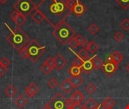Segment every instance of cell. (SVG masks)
I'll return each mask as SVG.
<instances>
[{"label":"cell","mask_w":129,"mask_h":109,"mask_svg":"<svg viewBox=\"0 0 129 109\" xmlns=\"http://www.w3.org/2000/svg\"><path fill=\"white\" fill-rule=\"evenodd\" d=\"M36 8L53 27L65 21L71 13L67 5V0H42Z\"/></svg>","instance_id":"obj_1"},{"label":"cell","mask_w":129,"mask_h":109,"mask_svg":"<svg viewBox=\"0 0 129 109\" xmlns=\"http://www.w3.org/2000/svg\"><path fill=\"white\" fill-rule=\"evenodd\" d=\"M52 34L62 44L66 45L69 43L70 40L75 36V30L66 22L63 21L54 27Z\"/></svg>","instance_id":"obj_2"},{"label":"cell","mask_w":129,"mask_h":109,"mask_svg":"<svg viewBox=\"0 0 129 109\" xmlns=\"http://www.w3.org/2000/svg\"><path fill=\"white\" fill-rule=\"evenodd\" d=\"M6 40L16 50L19 51L29 42V38L20 27H17L6 37Z\"/></svg>","instance_id":"obj_3"},{"label":"cell","mask_w":129,"mask_h":109,"mask_svg":"<svg viewBox=\"0 0 129 109\" xmlns=\"http://www.w3.org/2000/svg\"><path fill=\"white\" fill-rule=\"evenodd\" d=\"M27 48L29 51V58L32 62L37 61L45 51V47L42 46L36 39L29 41L27 44Z\"/></svg>","instance_id":"obj_4"},{"label":"cell","mask_w":129,"mask_h":109,"mask_svg":"<svg viewBox=\"0 0 129 109\" xmlns=\"http://www.w3.org/2000/svg\"><path fill=\"white\" fill-rule=\"evenodd\" d=\"M14 8L19 14L26 17L36 9L37 5L32 0H17L14 5Z\"/></svg>","instance_id":"obj_5"},{"label":"cell","mask_w":129,"mask_h":109,"mask_svg":"<svg viewBox=\"0 0 129 109\" xmlns=\"http://www.w3.org/2000/svg\"><path fill=\"white\" fill-rule=\"evenodd\" d=\"M51 109H67L70 105H72L70 100H67L60 93H57L47 103Z\"/></svg>","instance_id":"obj_6"},{"label":"cell","mask_w":129,"mask_h":109,"mask_svg":"<svg viewBox=\"0 0 129 109\" xmlns=\"http://www.w3.org/2000/svg\"><path fill=\"white\" fill-rule=\"evenodd\" d=\"M119 66L118 64H115V63H107V62H105L102 65V68H101V70L104 71V73L107 75V76H111L113 75L115 71L118 69Z\"/></svg>","instance_id":"obj_7"},{"label":"cell","mask_w":129,"mask_h":109,"mask_svg":"<svg viewBox=\"0 0 129 109\" xmlns=\"http://www.w3.org/2000/svg\"><path fill=\"white\" fill-rule=\"evenodd\" d=\"M85 11H86V7L82 2H80L79 0L76 1V3H75L74 6L71 9V12H73L74 14H76L78 17L84 14Z\"/></svg>","instance_id":"obj_8"},{"label":"cell","mask_w":129,"mask_h":109,"mask_svg":"<svg viewBox=\"0 0 129 109\" xmlns=\"http://www.w3.org/2000/svg\"><path fill=\"white\" fill-rule=\"evenodd\" d=\"M39 89L37 86V85L35 83L31 82L26 88L24 93L28 98H33L34 96L36 95V93L39 92Z\"/></svg>","instance_id":"obj_9"},{"label":"cell","mask_w":129,"mask_h":109,"mask_svg":"<svg viewBox=\"0 0 129 109\" xmlns=\"http://www.w3.org/2000/svg\"><path fill=\"white\" fill-rule=\"evenodd\" d=\"M54 68H56L58 71L62 70L67 64V61L60 55V54H57L54 58Z\"/></svg>","instance_id":"obj_10"},{"label":"cell","mask_w":129,"mask_h":109,"mask_svg":"<svg viewBox=\"0 0 129 109\" xmlns=\"http://www.w3.org/2000/svg\"><path fill=\"white\" fill-rule=\"evenodd\" d=\"M84 95L80 92V91H76L72 96L70 97V101L71 102V103H79L81 104L83 101H84Z\"/></svg>","instance_id":"obj_11"},{"label":"cell","mask_w":129,"mask_h":109,"mask_svg":"<svg viewBox=\"0 0 129 109\" xmlns=\"http://www.w3.org/2000/svg\"><path fill=\"white\" fill-rule=\"evenodd\" d=\"M82 71L86 74H89L91 73V71L94 69V66H93V62H92V58H88L87 60H85L84 64L82 65Z\"/></svg>","instance_id":"obj_12"},{"label":"cell","mask_w":129,"mask_h":109,"mask_svg":"<svg viewBox=\"0 0 129 109\" xmlns=\"http://www.w3.org/2000/svg\"><path fill=\"white\" fill-rule=\"evenodd\" d=\"M60 88L66 93H70L72 91V90L74 89V87H73L71 81L70 80V79H66L63 82H62V83L60 84Z\"/></svg>","instance_id":"obj_13"},{"label":"cell","mask_w":129,"mask_h":109,"mask_svg":"<svg viewBox=\"0 0 129 109\" xmlns=\"http://www.w3.org/2000/svg\"><path fill=\"white\" fill-rule=\"evenodd\" d=\"M27 99L24 97L23 95H19L14 100V103L17 107L20 108H23L27 103Z\"/></svg>","instance_id":"obj_14"},{"label":"cell","mask_w":129,"mask_h":109,"mask_svg":"<svg viewBox=\"0 0 129 109\" xmlns=\"http://www.w3.org/2000/svg\"><path fill=\"white\" fill-rule=\"evenodd\" d=\"M83 108L85 109H99L100 105L91 98L87 100L85 103L83 105Z\"/></svg>","instance_id":"obj_15"},{"label":"cell","mask_w":129,"mask_h":109,"mask_svg":"<svg viewBox=\"0 0 129 109\" xmlns=\"http://www.w3.org/2000/svg\"><path fill=\"white\" fill-rule=\"evenodd\" d=\"M69 79L71 81L74 88H78L79 86H80L84 83V79L81 76H76V77L72 76Z\"/></svg>","instance_id":"obj_16"},{"label":"cell","mask_w":129,"mask_h":109,"mask_svg":"<svg viewBox=\"0 0 129 109\" xmlns=\"http://www.w3.org/2000/svg\"><path fill=\"white\" fill-rule=\"evenodd\" d=\"M32 19H33L36 24H40V23L45 19V17H44L43 14H42V12H40V11L38 10V9L36 8V9L35 10L34 13L33 14V15H32Z\"/></svg>","instance_id":"obj_17"},{"label":"cell","mask_w":129,"mask_h":109,"mask_svg":"<svg viewBox=\"0 0 129 109\" xmlns=\"http://www.w3.org/2000/svg\"><path fill=\"white\" fill-rule=\"evenodd\" d=\"M115 105L116 102L111 97H107L102 103V106L104 109H112Z\"/></svg>","instance_id":"obj_18"},{"label":"cell","mask_w":129,"mask_h":109,"mask_svg":"<svg viewBox=\"0 0 129 109\" xmlns=\"http://www.w3.org/2000/svg\"><path fill=\"white\" fill-rule=\"evenodd\" d=\"M17 93V89L13 85H9L7 88L5 90V94L8 96L9 98H12L14 96V95Z\"/></svg>","instance_id":"obj_19"},{"label":"cell","mask_w":129,"mask_h":109,"mask_svg":"<svg viewBox=\"0 0 129 109\" xmlns=\"http://www.w3.org/2000/svg\"><path fill=\"white\" fill-rule=\"evenodd\" d=\"M92 58V62H93V66H94V69L95 70H98V69H101L102 65H103V61L102 60L98 57L97 55H94V57L91 58Z\"/></svg>","instance_id":"obj_20"},{"label":"cell","mask_w":129,"mask_h":109,"mask_svg":"<svg viewBox=\"0 0 129 109\" xmlns=\"http://www.w3.org/2000/svg\"><path fill=\"white\" fill-rule=\"evenodd\" d=\"M111 55H112L113 58V62L118 65L123 60V55L119 51H114Z\"/></svg>","instance_id":"obj_21"},{"label":"cell","mask_w":129,"mask_h":109,"mask_svg":"<svg viewBox=\"0 0 129 109\" xmlns=\"http://www.w3.org/2000/svg\"><path fill=\"white\" fill-rule=\"evenodd\" d=\"M82 68H78V67H75V66H72L69 70L68 72L71 74V76L73 77H76V76H80L82 72Z\"/></svg>","instance_id":"obj_22"},{"label":"cell","mask_w":129,"mask_h":109,"mask_svg":"<svg viewBox=\"0 0 129 109\" xmlns=\"http://www.w3.org/2000/svg\"><path fill=\"white\" fill-rule=\"evenodd\" d=\"M40 70H41V71H42L45 74L48 75V74H49L52 71H53V68H52L51 67H50L48 64H47L45 62H44V64L41 65V67H40Z\"/></svg>","instance_id":"obj_23"},{"label":"cell","mask_w":129,"mask_h":109,"mask_svg":"<svg viewBox=\"0 0 129 109\" xmlns=\"http://www.w3.org/2000/svg\"><path fill=\"white\" fill-rule=\"evenodd\" d=\"M18 52H19L20 55L23 59L29 58V51H28L27 46H23V47L22 49H20Z\"/></svg>","instance_id":"obj_24"},{"label":"cell","mask_w":129,"mask_h":109,"mask_svg":"<svg viewBox=\"0 0 129 109\" xmlns=\"http://www.w3.org/2000/svg\"><path fill=\"white\" fill-rule=\"evenodd\" d=\"M88 52L85 49H82L79 51L78 54H77V56H79V58H81L82 60H87L88 58Z\"/></svg>","instance_id":"obj_25"},{"label":"cell","mask_w":129,"mask_h":109,"mask_svg":"<svg viewBox=\"0 0 129 109\" xmlns=\"http://www.w3.org/2000/svg\"><path fill=\"white\" fill-rule=\"evenodd\" d=\"M26 20V17H24V16H23L22 14H19L18 16L17 17V18H16V20H15L14 22H15V24H16L18 27H20V26H21L22 24H23L25 23Z\"/></svg>","instance_id":"obj_26"},{"label":"cell","mask_w":129,"mask_h":109,"mask_svg":"<svg viewBox=\"0 0 129 109\" xmlns=\"http://www.w3.org/2000/svg\"><path fill=\"white\" fill-rule=\"evenodd\" d=\"M84 60H82L81 58L77 56L73 61V66L78 67V68H82V65L84 64Z\"/></svg>","instance_id":"obj_27"},{"label":"cell","mask_w":129,"mask_h":109,"mask_svg":"<svg viewBox=\"0 0 129 109\" xmlns=\"http://www.w3.org/2000/svg\"><path fill=\"white\" fill-rule=\"evenodd\" d=\"M88 32L92 34V35H95L98 31H99V27L96 25V24H92L89 26V27L88 28Z\"/></svg>","instance_id":"obj_28"},{"label":"cell","mask_w":129,"mask_h":109,"mask_svg":"<svg viewBox=\"0 0 129 109\" xmlns=\"http://www.w3.org/2000/svg\"><path fill=\"white\" fill-rule=\"evenodd\" d=\"M124 10H127L129 8V0H115Z\"/></svg>","instance_id":"obj_29"},{"label":"cell","mask_w":129,"mask_h":109,"mask_svg":"<svg viewBox=\"0 0 129 109\" xmlns=\"http://www.w3.org/2000/svg\"><path fill=\"white\" fill-rule=\"evenodd\" d=\"M98 49H99L98 45L94 41H91V42H90V46H89V48H88V50L91 53H94Z\"/></svg>","instance_id":"obj_30"},{"label":"cell","mask_w":129,"mask_h":109,"mask_svg":"<svg viewBox=\"0 0 129 109\" xmlns=\"http://www.w3.org/2000/svg\"><path fill=\"white\" fill-rule=\"evenodd\" d=\"M48 85L49 88H51V89H55L57 86V85H58V82H57V80L55 78L52 77V78H51L48 81Z\"/></svg>","instance_id":"obj_31"},{"label":"cell","mask_w":129,"mask_h":109,"mask_svg":"<svg viewBox=\"0 0 129 109\" xmlns=\"http://www.w3.org/2000/svg\"><path fill=\"white\" fill-rule=\"evenodd\" d=\"M114 39L117 42H121L123 39H124V38H125V36L120 32V31H118V32H116V33H115V35H114Z\"/></svg>","instance_id":"obj_32"},{"label":"cell","mask_w":129,"mask_h":109,"mask_svg":"<svg viewBox=\"0 0 129 109\" xmlns=\"http://www.w3.org/2000/svg\"><path fill=\"white\" fill-rule=\"evenodd\" d=\"M85 90L87 93H88L89 94H93L96 90H97V87L92 84V83H89L86 87H85Z\"/></svg>","instance_id":"obj_33"},{"label":"cell","mask_w":129,"mask_h":109,"mask_svg":"<svg viewBox=\"0 0 129 109\" xmlns=\"http://www.w3.org/2000/svg\"><path fill=\"white\" fill-rule=\"evenodd\" d=\"M120 27L125 31H128L129 30V19L128 18H125L124 19L121 24H120Z\"/></svg>","instance_id":"obj_34"},{"label":"cell","mask_w":129,"mask_h":109,"mask_svg":"<svg viewBox=\"0 0 129 109\" xmlns=\"http://www.w3.org/2000/svg\"><path fill=\"white\" fill-rule=\"evenodd\" d=\"M69 44H70L73 49H76V48L79 46V43H78V42H77V40H76V36H74L73 38H72V39L70 40Z\"/></svg>","instance_id":"obj_35"},{"label":"cell","mask_w":129,"mask_h":109,"mask_svg":"<svg viewBox=\"0 0 129 109\" xmlns=\"http://www.w3.org/2000/svg\"><path fill=\"white\" fill-rule=\"evenodd\" d=\"M47 64H48L50 67H51L53 69L54 68V58H52L51 56H50V57H48L47 59H46V61H45Z\"/></svg>","instance_id":"obj_36"},{"label":"cell","mask_w":129,"mask_h":109,"mask_svg":"<svg viewBox=\"0 0 129 109\" xmlns=\"http://www.w3.org/2000/svg\"><path fill=\"white\" fill-rule=\"evenodd\" d=\"M0 64L5 67H8L11 64V61L7 58H3L2 60H0Z\"/></svg>","instance_id":"obj_37"},{"label":"cell","mask_w":129,"mask_h":109,"mask_svg":"<svg viewBox=\"0 0 129 109\" xmlns=\"http://www.w3.org/2000/svg\"><path fill=\"white\" fill-rule=\"evenodd\" d=\"M76 40H77V42H78V43H79V46H81V45L82 44V42L85 40V39H84V37H83L81 34H77V35L76 36Z\"/></svg>","instance_id":"obj_38"},{"label":"cell","mask_w":129,"mask_h":109,"mask_svg":"<svg viewBox=\"0 0 129 109\" xmlns=\"http://www.w3.org/2000/svg\"><path fill=\"white\" fill-rule=\"evenodd\" d=\"M75 3H76L75 0H67V5L70 11L73 8V7L74 6Z\"/></svg>","instance_id":"obj_39"},{"label":"cell","mask_w":129,"mask_h":109,"mask_svg":"<svg viewBox=\"0 0 129 109\" xmlns=\"http://www.w3.org/2000/svg\"><path fill=\"white\" fill-rule=\"evenodd\" d=\"M18 14H19L18 11H16V10H14V11L11 12V14L10 17H11V20H12L13 21H15V20H16L17 17L18 16Z\"/></svg>","instance_id":"obj_40"},{"label":"cell","mask_w":129,"mask_h":109,"mask_svg":"<svg viewBox=\"0 0 129 109\" xmlns=\"http://www.w3.org/2000/svg\"><path fill=\"white\" fill-rule=\"evenodd\" d=\"M8 71V67H5L0 64V77L3 76Z\"/></svg>","instance_id":"obj_41"},{"label":"cell","mask_w":129,"mask_h":109,"mask_svg":"<svg viewBox=\"0 0 129 109\" xmlns=\"http://www.w3.org/2000/svg\"><path fill=\"white\" fill-rule=\"evenodd\" d=\"M81 46H82V48H83V49H85L88 50V48H89V46H90V42H88V40H85V41L82 42V44Z\"/></svg>","instance_id":"obj_42"},{"label":"cell","mask_w":129,"mask_h":109,"mask_svg":"<svg viewBox=\"0 0 129 109\" xmlns=\"http://www.w3.org/2000/svg\"><path fill=\"white\" fill-rule=\"evenodd\" d=\"M72 107L73 109H83V106L79 103H72Z\"/></svg>","instance_id":"obj_43"},{"label":"cell","mask_w":129,"mask_h":109,"mask_svg":"<svg viewBox=\"0 0 129 109\" xmlns=\"http://www.w3.org/2000/svg\"><path fill=\"white\" fill-rule=\"evenodd\" d=\"M106 62H107V63H114V62H113V58L112 55H110L107 58Z\"/></svg>","instance_id":"obj_44"},{"label":"cell","mask_w":129,"mask_h":109,"mask_svg":"<svg viewBox=\"0 0 129 109\" xmlns=\"http://www.w3.org/2000/svg\"><path fill=\"white\" fill-rule=\"evenodd\" d=\"M8 2V0H0V3L1 4H5Z\"/></svg>","instance_id":"obj_45"},{"label":"cell","mask_w":129,"mask_h":109,"mask_svg":"<svg viewBox=\"0 0 129 109\" xmlns=\"http://www.w3.org/2000/svg\"><path fill=\"white\" fill-rule=\"evenodd\" d=\"M42 109H51V108L49 107V105H48V104H46V105H45Z\"/></svg>","instance_id":"obj_46"},{"label":"cell","mask_w":129,"mask_h":109,"mask_svg":"<svg viewBox=\"0 0 129 109\" xmlns=\"http://www.w3.org/2000/svg\"><path fill=\"white\" fill-rule=\"evenodd\" d=\"M126 70H127V71L129 72V64L127 65V66H126Z\"/></svg>","instance_id":"obj_47"},{"label":"cell","mask_w":129,"mask_h":109,"mask_svg":"<svg viewBox=\"0 0 129 109\" xmlns=\"http://www.w3.org/2000/svg\"><path fill=\"white\" fill-rule=\"evenodd\" d=\"M67 109H73V107H72V105H70L69 107H68V108Z\"/></svg>","instance_id":"obj_48"},{"label":"cell","mask_w":129,"mask_h":109,"mask_svg":"<svg viewBox=\"0 0 129 109\" xmlns=\"http://www.w3.org/2000/svg\"><path fill=\"white\" fill-rule=\"evenodd\" d=\"M83 109H85V108H83Z\"/></svg>","instance_id":"obj_49"},{"label":"cell","mask_w":129,"mask_h":109,"mask_svg":"<svg viewBox=\"0 0 129 109\" xmlns=\"http://www.w3.org/2000/svg\"><path fill=\"white\" fill-rule=\"evenodd\" d=\"M0 98H1V96H0Z\"/></svg>","instance_id":"obj_50"}]
</instances>
